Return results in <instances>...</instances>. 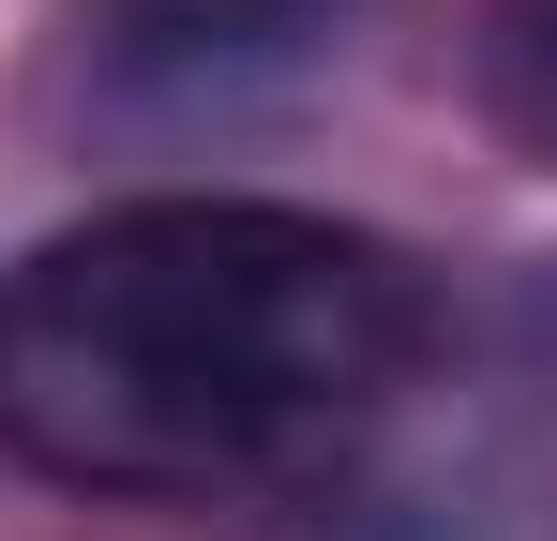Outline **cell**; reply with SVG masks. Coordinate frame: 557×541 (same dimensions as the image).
<instances>
[{"label":"cell","instance_id":"7a4b0ae2","mask_svg":"<svg viewBox=\"0 0 557 541\" xmlns=\"http://www.w3.org/2000/svg\"><path fill=\"white\" fill-rule=\"evenodd\" d=\"M362 0H76L61 15V105L76 121H121V136H182V121H226L257 90L317 76L347 46Z\"/></svg>","mask_w":557,"mask_h":541},{"label":"cell","instance_id":"3957f363","mask_svg":"<svg viewBox=\"0 0 557 541\" xmlns=\"http://www.w3.org/2000/svg\"><path fill=\"white\" fill-rule=\"evenodd\" d=\"M482 105H497V136L557 166V0H497L482 15Z\"/></svg>","mask_w":557,"mask_h":541},{"label":"cell","instance_id":"6da1fadb","mask_svg":"<svg viewBox=\"0 0 557 541\" xmlns=\"http://www.w3.org/2000/svg\"><path fill=\"white\" fill-rule=\"evenodd\" d=\"M437 347L407 241L301 196H121L0 286V437L76 496H286Z\"/></svg>","mask_w":557,"mask_h":541}]
</instances>
